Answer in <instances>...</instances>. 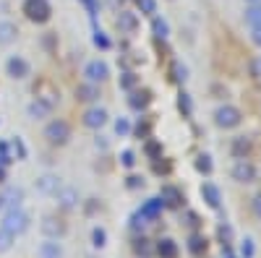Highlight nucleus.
I'll return each mask as SVG.
<instances>
[{
  "label": "nucleus",
  "mask_w": 261,
  "mask_h": 258,
  "mask_svg": "<svg viewBox=\"0 0 261 258\" xmlns=\"http://www.w3.org/2000/svg\"><path fill=\"white\" fill-rule=\"evenodd\" d=\"M29 224H32V217L21 209V206H16V209H8L6 214H3V222H0V227H3L8 235H13V238H18V235H24L27 230H29Z\"/></svg>",
  "instance_id": "nucleus-1"
},
{
  "label": "nucleus",
  "mask_w": 261,
  "mask_h": 258,
  "mask_svg": "<svg viewBox=\"0 0 261 258\" xmlns=\"http://www.w3.org/2000/svg\"><path fill=\"white\" fill-rule=\"evenodd\" d=\"M21 11H24V16L32 21V24H47L50 16H53L50 0H24Z\"/></svg>",
  "instance_id": "nucleus-2"
},
{
  "label": "nucleus",
  "mask_w": 261,
  "mask_h": 258,
  "mask_svg": "<svg viewBox=\"0 0 261 258\" xmlns=\"http://www.w3.org/2000/svg\"><path fill=\"white\" fill-rule=\"evenodd\" d=\"M45 138H47L50 146H65V144L71 141V125L65 123V120H60V118L50 120L45 125Z\"/></svg>",
  "instance_id": "nucleus-3"
},
{
  "label": "nucleus",
  "mask_w": 261,
  "mask_h": 258,
  "mask_svg": "<svg viewBox=\"0 0 261 258\" xmlns=\"http://www.w3.org/2000/svg\"><path fill=\"white\" fill-rule=\"evenodd\" d=\"M214 123H217V128H222V131H230V128H238L243 123V112L232 104H222V107H217V112H214Z\"/></svg>",
  "instance_id": "nucleus-4"
},
{
  "label": "nucleus",
  "mask_w": 261,
  "mask_h": 258,
  "mask_svg": "<svg viewBox=\"0 0 261 258\" xmlns=\"http://www.w3.org/2000/svg\"><path fill=\"white\" fill-rule=\"evenodd\" d=\"M230 175H232L235 183L248 185V183H256V180H258V169H256V164L248 162V159H235V164H232V169H230Z\"/></svg>",
  "instance_id": "nucleus-5"
},
{
  "label": "nucleus",
  "mask_w": 261,
  "mask_h": 258,
  "mask_svg": "<svg viewBox=\"0 0 261 258\" xmlns=\"http://www.w3.org/2000/svg\"><path fill=\"white\" fill-rule=\"evenodd\" d=\"M39 230L45 238H53V240H60L65 232H68V224H65V219L55 217V214H47V217H42L39 222Z\"/></svg>",
  "instance_id": "nucleus-6"
},
{
  "label": "nucleus",
  "mask_w": 261,
  "mask_h": 258,
  "mask_svg": "<svg viewBox=\"0 0 261 258\" xmlns=\"http://www.w3.org/2000/svg\"><path fill=\"white\" fill-rule=\"evenodd\" d=\"M6 73L13 78V81H24L32 76V66H29V60L27 58H21V55H11L6 60Z\"/></svg>",
  "instance_id": "nucleus-7"
},
{
  "label": "nucleus",
  "mask_w": 261,
  "mask_h": 258,
  "mask_svg": "<svg viewBox=\"0 0 261 258\" xmlns=\"http://www.w3.org/2000/svg\"><path fill=\"white\" fill-rule=\"evenodd\" d=\"M34 188H37V193H42V196H55V193L63 188V180H60V175H55V172H45V175H39L34 180Z\"/></svg>",
  "instance_id": "nucleus-8"
},
{
  "label": "nucleus",
  "mask_w": 261,
  "mask_h": 258,
  "mask_svg": "<svg viewBox=\"0 0 261 258\" xmlns=\"http://www.w3.org/2000/svg\"><path fill=\"white\" fill-rule=\"evenodd\" d=\"M84 76L86 81H92V83H102L110 78V66H107L105 60H89L84 66Z\"/></svg>",
  "instance_id": "nucleus-9"
},
{
  "label": "nucleus",
  "mask_w": 261,
  "mask_h": 258,
  "mask_svg": "<svg viewBox=\"0 0 261 258\" xmlns=\"http://www.w3.org/2000/svg\"><path fill=\"white\" fill-rule=\"evenodd\" d=\"M53 99H45V97H37V99H32L29 104H27V115L32 118V120H45V118H50L53 115Z\"/></svg>",
  "instance_id": "nucleus-10"
},
{
  "label": "nucleus",
  "mask_w": 261,
  "mask_h": 258,
  "mask_svg": "<svg viewBox=\"0 0 261 258\" xmlns=\"http://www.w3.org/2000/svg\"><path fill=\"white\" fill-rule=\"evenodd\" d=\"M81 123L86 128H92V131H99V128H105L107 123H110V115H107L105 107H89V110L84 112Z\"/></svg>",
  "instance_id": "nucleus-11"
},
{
  "label": "nucleus",
  "mask_w": 261,
  "mask_h": 258,
  "mask_svg": "<svg viewBox=\"0 0 261 258\" xmlns=\"http://www.w3.org/2000/svg\"><path fill=\"white\" fill-rule=\"evenodd\" d=\"M55 198H58V209H63V211H73V209H79V204H81L79 190L71 188V185H63V188L55 193Z\"/></svg>",
  "instance_id": "nucleus-12"
},
{
  "label": "nucleus",
  "mask_w": 261,
  "mask_h": 258,
  "mask_svg": "<svg viewBox=\"0 0 261 258\" xmlns=\"http://www.w3.org/2000/svg\"><path fill=\"white\" fill-rule=\"evenodd\" d=\"M21 201H24V190L21 188H6L0 193V211L16 209V206H21Z\"/></svg>",
  "instance_id": "nucleus-13"
},
{
  "label": "nucleus",
  "mask_w": 261,
  "mask_h": 258,
  "mask_svg": "<svg viewBox=\"0 0 261 258\" xmlns=\"http://www.w3.org/2000/svg\"><path fill=\"white\" fill-rule=\"evenodd\" d=\"M251 149H253V141H251L248 136H235L232 144H230V154H232L235 159H248Z\"/></svg>",
  "instance_id": "nucleus-14"
},
{
  "label": "nucleus",
  "mask_w": 261,
  "mask_h": 258,
  "mask_svg": "<svg viewBox=\"0 0 261 258\" xmlns=\"http://www.w3.org/2000/svg\"><path fill=\"white\" fill-rule=\"evenodd\" d=\"M201 198L209 209H220L222 206V190L217 188L214 183H204L201 185Z\"/></svg>",
  "instance_id": "nucleus-15"
},
{
  "label": "nucleus",
  "mask_w": 261,
  "mask_h": 258,
  "mask_svg": "<svg viewBox=\"0 0 261 258\" xmlns=\"http://www.w3.org/2000/svg\"><path fill=\"white\" fill-rule=\"evenodd\" d=\"M151 102V92L149 89H134L128 97V104H130V110H136V112H144L146 107Z\"/></svg>",
  "instance_id": "nucleus-16"
},
{
  "label": "nucleus",
  "mask_w": 261,
  "mask_h": 258,
  "mask_svg": "<svg viewBox=\"0 0 261 258\" xmlns=\"http://www.w3.org/2000/svg\"><path fill=\"white\" fill-rule=\"evenodd\" d=\"M37 258H63V245L53 238H45V243H39Z\"/></svg>",
  "instance_id": "nucleus-17"
},
{
  "label": "nucleus",
  "mask_w": 261,
  "mask_h": 258,
  "mask_svg": "<svg viewBox=\"0 0 261 258\" xmlns=\"http://www.w3.org/2000/svg\"><path fill=\"white\" fill-rule=\"evenodd\" d=\"M141 214H144V217L149 219V222H154L157 217H160V214L165 211V201L157 196V198H149V201H144L141 204V209H139Z\"/></svg>",
  "instance_id": "nucleus-18"
},
{
  "label": "nucleus",
  "mask_w": 261,
  "mask_h": 258,
  "mask_svg": "<svg viewBox=\"0 0 261 258\" xmlns=\"http://www.w3.org/2000/svg\"><path fill=\"white\" fill-rule=\"evenodd\" d=\"M160 198L165 201V206H183V201H186V196H183L175 185H162Z\"/></svg>",
  "instance_id": "nucleus-19"
},
{
  "label": "nucleus",
  "mask_w": 261,
  "mask_h": 258,
  "mask_svg": "<svg viewBox=\"0 0 261 258\" xmlns=\"http://www.w3.org/2000/svg\"><path fill=\"white\" fill-rule=\"evenodd\" d=\"M99 97H102L99 86H97V83H92V81L81 83L79 89H76V99H79V102H97Z\"/></svg>",
  "instance_id": "nucleus-20"
},
{
  "label": "nucleus",
  "mask_w": 261,
  "mask_h": 258,
  "mask_svg": "<svg viewBox=\"0 0 261 258\" xmlns=\"http://www.w3.org/2000/svg\"><path fill=\"white\" fill-rule=\"evenodd\" d=\"M118 29L125 32V34H134L139 29V16L130 13V11H120L118 13Z\"/></svg>",
  "instance_id": "nucleus-21"
},
{
  "label": "nucleus",
  "mask_w": 261,
  "mask_h": 258,
  "mask_svg": "<svg viewBox=\"0 0 261 258\" xmlns=\"http://www.w3.org/2000/svg\"><path fill=\"white\" fill-rule=\"evenodd\" d=\"M154 253L160 258H178V243L172 240V238H162V240H157Z\"/></svg>",
  "instance_id": "nucleus-22"
},
{
  "label": "nucleus",
  "mask_w": 261,
  "mask_h": 258,
  "mask_svg": "<svg viewBox=\"0 0 261 258\" xmlns=\"http://www.w3.org/2000/svg\"><path fill=\"white\" fill-rule=\"evenodd\" d=\"M16 24H11V21H0V47H8L11 42H16Z\"/></svg>",
  "instance_id": "nucleus-23"
},
{
  "label": "nucleus",
  "mask_w": 261,
  "mask_h": 258,
  "mask_svg": "<svg viewBox=\"0 0 261 258\" xmlns=\"http://www.w3.org/2000/svg\"><path fill=\"white\" fill-rule=\"evenodd\" d=\"M243 21L253 29V26H261V3H248L246 13H243Z\"/></svg>",
  "instance_id": "nucleus-24"
},
{
  "label": "nucleus",
  "mask_w": 261,
  "mask_h": 258,
  "mask_svg": "<svg viewBox=\"0 0 261 258\" xmlns=\"http://www.w3.org/2000/svg\"><path fill=\"white\" fill-rule=\"evenodd\" d=\"M188 250H191L193 255H201V253H206V238H204V235L193 232L191 238H188Z\"/></svg>",
  "instance_id": "nucleus-25"
},
{
  "label": "nucleus",
  "mask_w": 261,
  "mask_h": 258,
  "mask_svg": "<svg viewBox=\"0 0 261 258\" xmlns=\"http://www.w3.org/2000/svg\"><path fill=\"white\" fill-rule=\"evenodd\" d=\"M151 32H154L157 39H167V37H170V24H167L165 18L154 16V18H151Z\"/></svg>",
  "instance_id": "nucleus-26"
},
{
  "label": "nucleus",
  "mask_w": 261,
  "mask_h": 258,
  "mask_svg": "<svg viewBox=\"0 0 261 258\" xmlns=\"http://www.w3.org/2000/svg\"><path fill=\"white\" fill-rule=\"evenodd\" d=\"M193 167H196V172H201V175H212L214 162H212L209 154H199V157H196V162H193Z\"/></svg>",
  "instance_id": "nucleus-27"
},
{
  "label": "nucleus",
  "mask_w": 261,
  "mask_h": 258,
  "mask_svg": "<svg viewBox=\"0 0 261 258\" xmlns=\"http://www.w3.org/2000/svg\"><path fill=\"white\" fill-rule=\"evenodd\" d=\"M178 110L183 112V118H191L193 115V102H191V94L188 92H180L178 94Z\"/></svg>",
  "instance_id": "nucleus-28"
},
{
  "label": "nucleus",
  "mask_w": 261,
  "mask_h": 258,
  "mask_svg": "<svg viewBox=\"0 0 261 258\" xmlns=\"http://www.w3.org/2000/svg\"><path fill=\"white\" fill-rule=\"evenodd\" d=\"M136 83H139V76H136L134 71L120 73V89H123V92H134V89H136Z\"/></svg>",
  "instance_id": "nucleus-29"
},
{
  "label": "nucleus",
  "mask_w": 261,
  "mask_h": 258,
  "mask_svg": "<svg viewBox=\"0 0 261 258\" xmlns=\"http://www.w3.org/2000/svg\"><path fill=\"white\" fill-rule=\"evenodd\" d=\"M170 78L175 81V83H186V78H188V68L183 66V63H172V68H170Z\"/></svg>",
  "instance_id": "nucleus-30"
},
{
  "label": "nucleus",
  "mask_w": 261,
  "mask_h": 258,
  "mask_svg": "<svg viewBox=\"0 0 261 258\" xmlns=\"http://www.w3.org/2000/svg\"><path fill=\"white\" fill-rule=\"evenodd\" d=\"M92 245L94 248H105L107 245V230L105 227H94L92 230Z\"/></svg>",
  "instance_id": "nucleus-31"
},
{
  "label": "nucleus",
  "mask_w": 261,
  "mask_h": 258,
  "mask_svg": "<svg viewBox=\"0 0 261 258\" xmlns=\"http://www.w3.org/2000/svg\"><path fill=\"white\" fill-rule=\"evenodd\" d=\"M134 250H136V255L149 258V255H151V243H149L146 238H136V240H134Z\"/></svg>",
  "instance_id": "nucleus-32"
},
{
  "label": "nucleus",
  "mask_w": 261,
  "mask_h": 258,
  "mask_svg": "<svg viewBox=\"0 0 261 258\" xmlns=\"http://www.w3.org/2000/svg\"><path fill=\"white\" fill-rule=\"evenodd\" d=\"M92 39H94V45H97L99 50H110V45H113V42L107 39V34H105L102 29H94V37H92Z\"/></svg>",
  "instance_id": "nucleus-33"
},
{
  "label": "nucleus",
  "mask_w": 261,
  "mask_h": 258,
  "mask_svg": "<svg viewBox=\"0 0 261 258\" xmlns=\"http://www.w3.org/2000/svg\"><path fill=\"white\" fill-rule=\"evenodd\" d=\"M144 152H146L151 159H162V144H157V141H146Z\"/></svg>",
  "instance_id": "nucleus-34"
},
{
  "label": "nucleus",
  "mask_w": 261,
  "mask_h": 258,
  "mask_svg": "<svg viewBox=\"0 0 261 258\" xmlns=\"http://www.w3.org/2000/svg\"><path fill=\"white\" fill-rule=\"evenodd\" d=\"M136 3H139V11L144 16H154L157 13V0H136Z\"/></svg>",
  "instance_id": "nucleus-35"
},
{
  "label": "nucleus",
  "mask_w": 261,
  "mask_h": 258,
  "mask_svg": "<svg viewBox=\"0 0 261 258\" xmlns=\"http://www.w3.org/2000/svg\"><path fill=\"white\" fill-rule=\"evenodd\" d=\"M217 235H220V240H222V245H230L232 243V227L225 222V224H220L217 227Z\"/></svg>",
  "instance_id": "nucleus-36"
},
{
  "label": "nucleus",
  "mask_w": 261,
  "mask_h": 258,
  "mask_svg": "<svg viewBox=\"0 0 261 258\" xmlns=\"http://www.w3.org/2000/svg\"><path fill=\"white\" fill-rule=\"evenodd\" d=\"M13 240H16L13 235H8L3 227H0V253H8V250H11V245H13Z\"/></svg>",
  "instance_id": "nucleus-37"
},
{
  "label": "nucleus",
  "mask_w": 261,
  "mask_h": 258,
  "mask_svg": "<svg viewBox=\"0 0 261 258\" xmlns=\"http://www.w3.org/2000/svg\"><path fill=\"white\" fill-rule=\"evenodd\" d=\"M8 146L13 149V154H16V159H27V146L21 144V138H18V136H16V138H13V141H11Z\"/></svg>",
  "instance_id": "nucleus-38"
},
{
  "label": "nucleus",
  "mask_w": 261,
  "mask_h": 258,
  "mask_svg": "<svg viewBox=\"0 0 261 258\" xmlns=\"http://www.w3.org/2000/svg\"><path fill=\"white\" fill-rule=\"evenodd\" d=\"M253 253H256L253 238H246V240L241 243V258H253Z\"/></svg>",
  "instance_id": "nucleus-39"
},
{
  "label": "nucleus",
  "mask_w": 261,
  "mask_h": 258,
  "mask_svg": "<svg viewBox=\"0 0 261 258\" xmlns=\"http://www.w3.org/2000/svg\"><path fill=\"white\" fill-rule=\"evenodd\" d=\"M134 133H136L139 138H149V136H151V123H149V120H141V123L134 128Z\"/></svg>",
  "instance_id": "nucleus-40"
},
{
  "label": "nucleus",
  "mask_w": 261,
  "mask_h": 258,
  "mask_svg": "<svg viewBox=\"0 0 261 258\" xmlns=\"http://www.w3.org/2000/svg\"><path fill=\"white\" fill-rule=\"evenodd\" d=\"M144 183H146V180H144L141 175H128V178H125V188H130V190L144 188Z\"/></svg>",
  "instance_id": "nucleus-41"
},
{
  "label": "nucleus",
  "mask_w": 261,
  "mask_h": 258,
  "mask_svg": "<svg viewBox=\"0 0 261 258\" xmlns=\"http://www.w3.org/2000/svg\"><path fill=\"white\" fill-rule=\"evenodd\" d=\"M120 164L128 167V169H130V167H136V154L130 152V149H125V152L120 154Z\"/></svg>",
  "instance_id": "nucleus-42"
},
{
  "label": "nucleus",
  "mask_w": 261,
  "mask_h": 258,
  "mask_svg": "<svg viewBox=\"0 0 261 258\" xmlns=\"http://www.w3.org/2000/svg\"><path fill=\"white\" fill-rule=\"evenodd\" d=\"M115 133H118V136H128V133H130V123H128L125 118H118V120H115Z\"/></svg>",
  "instance_id": "nucleus-43"
},
{
  "label": "nucleus",
  "mask_w": 261,
  "mask_h": 258,
  "mask_svg": "<svg viewBox=\"0 0 261 258\" xmlns=\"http://www.w3.org/2000/svg\"><path fill=\"white\" fill-rule=\"evenodd\" d=\"M144 224H149V219L144 217L141 211H136L134 217H130V227H134V230H144Z\"/></svg>",
  "instance_id": "nucleus-44"
},
{
  "label": "nucleus",
  "mask_w": 261,
  "mask_h": 258,
  "mask_svg": "<svg viewBox=\"0 0 261 258\" xmlns=\"http://www.w3.org/2000/svg\"><path fill=\"white\" fill-rule=\"evenodd\" d=\"M251 209H253V214H256V219H261V193H256V196H253Z\"/></svg>",
  "instance_id": "nucleus-45"
},
{
  "label": "nucleus",
  "mask_w": 261,
  "mask_h": 258,
  "mask_svg": "<svg viewBox=\"0 0 261 258\" xmlns=\"http://www.w3.org/2000/svg\"><path fill=\"white\" fill-rule=\"evenodd\" d=\"M154 172H157V175H165V172H170V164H167V162H157V159H154Z\"/></svg>",
  "instance_id": "nucleus-46"
},
{
  "label": "nucleus",
  "mask_w": 261,
  "mask_h": 258,
  "mask_svg": "<svg viewBox=\"0 0 261 258\" xmlns=\"http://www.w3.org/2000/svg\"><path fill=\"white\" fill-rule=\"evenodd\" d=\"M251 39H253L256 47H261V26H253V29H251Z\"/></svg>",
  "instance_id": "nucleus-47"
},
{
  "label": "nucleus",
  "mask_w": 261,
  "mask_h": 258,
  "mask_svg": "<svg viewBox=\"0 0 261 258\" xmlns=\"http://www.w3.org/2000/svg\"><path fill=\"white\" fill-rule=\"evenodd\" d=\"M251 73H253L256 78H261V60H253V63H251Z\"/></svg>",
  "instance_id": "nucleus-48"
},
{
  "label": "nucleus",
  "mask_w": 261,
  "mask_h": 258,
  "mask_svg": "<svg viewBox=\"0 0 261 258\" xmlns=\"http://www.w3.org/2000/svg\"><path fill=\"white\" fill-rule=\"evenodd\" d=\"M186 219H188L186 224H191V227H199V217H196L193 211H188V214H186Z\"/></svg>",
  "instance_id": "nucleus-49"
},
{
  "label": "nucleus",
  "mask_w": 261,
  "mask_h": 258,
  "mask_svg": "<svg viewBox=\"0 0 261 258\" xmlns=\"http://www.w3.org/2000/svg\"><path fill=\"white\" fill-rule=\"evenodd\" d=\"M81 3H84L86 8H89V11H92V16H94V11H97V0H81Z\"/></svg>",
  "instance_id": "nucleus-50"
},
{
  "label": "nucleus",
  "mask_w": 261,
  "mask_h": 258,
  "mask_svg": "<svg viewBox=\"0 0 261 258\" xmlns=\"http://www.w3.org/2000/svg\"><path fill=\"white\" fill-rule=\"evenodd\" d=\"M94 146H97V149H102V152H105V149H107V141H105V136H97Z\"/></svg>",
  "instance_id": "nucleus-51"
},
{
  "label": "nucleus",
  "mask_w": 261,
  "mask_h": 258,
  "mask_svg": "<svg viewBox=\"0 0 261 258\" xmlns=\"http://www.w3.org/2000/svg\"><path fill=\"white\" fill-rule=\"evenodd\" d=\"M222 248H225V255H227V258H235V255L230 253V245H222Z\"/></svg>",
  "instance_id": "nucleus-52"
},
{
  "label": "nucleus",
  "mask_w": 261,
  "mask_h": 258,
  "mask_svg": "<svg viewBox=\"0 0 261 258\" xmlns=\"http://www.w3.org/2000/svg\"><path fill=\"white\" fill-rule=\"evenodd\" d=\"M3 180H6V169H3V167H0V183H3Z\"/></svg>",
  "instance_id": "nucleus-53"
},
{
  "label": "nucleus",
  "mask_w": 261,
  "mask_h": 258,
  "mask_svg": "<svg viewBox=\"0 0 261 258\" xmlns=\"http://www.w3.org/2000/svg\"><path fill=\"white\" fill-rule=\"evenodd\" d=\"M246 3H261V0H246Z\"/></svg>",
  "instance_id": "nucleus-54"
}]
</instances>
